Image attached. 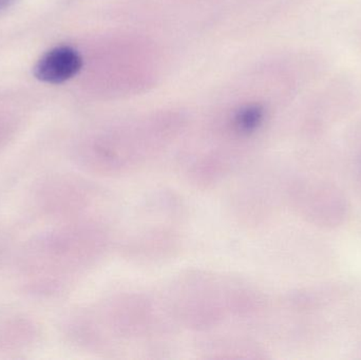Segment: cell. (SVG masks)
Masks as SVG:
<instances>
[{"mask_svg": "<svg viewBox=\"0 0 361 360\" xmlns=\"http://www.w3.org/2000/svg\"><path fill=\"white\" fill-rule=\"evenodd\" d=\"M163 302L176 327L197 333L252 319L259 306L252 285L239 277L210 271L180 275L169 285Z\"/></svg>", "mask_w": 361, "mask_h": 360, "instance_id": "1", "label": "cell"}, {"mask_svg": "<svg viewBox=\"0 0 361 360\" xmlns=\"http://www.w3.org/2000/svg\"><path fill=\"white\" fill-rule=\"evenodd\" d=\"M86 318L85 342L99 352H149L175 331L163 299L122 292L95 304Z\"/></svg>", "mask_w": 361, "mask_h": 360, "instance_id": "2", "label": "cell"}, {"mask_svg": "<svg viewBox=\"0 0 361 360\" xmlns=\"http://www.w3.org/2000/svg\"><path fill=\"white\" fill-rule=\"evenodd\" d=\"M184 204L175 194L158 192L137 211L133 226L118 241V251L137 263L175 257L184 240Z\"/></svg>", "mask_w": 361, "mask_h": 360, "instance_id": "3", "label": "cell"}, {"mask_svg": "<svg viewBox=\"0 0 361 360\" xmlns=\"http://www.w3.org/2000/svg\"><path fill=\"white\" fill-rule=\"evenodd\" d=\"M169 139L162 133H122L93 142L80 162L87 170L107 178L133 175L164 151Z\"/></svg>", "mask_w": 361, "mask_h": 360, "instance_id": "4", "label": "cell"}, {"mask_svg": "<svg viewBox=\"0 0 361 360\" xmlns=\"http://www.w3.org/2000/svg\"><path fill=\"white\" fill-rule=\"evenodd\" d=\"M82 67L80 52L69 46H59L44 53L36 63L34 74L48 84H61L76 75Z\"/></svg>", "mask_w": 361, "mask_h": 360, "instance_id": "5", "label": "cell"}, {"mask_svg": "<svg viewBox=\"0 0 361 360\" xmlns=\"http://www.w3.org/2000/svg\"><path fill=\"white\" fill-rule=\"evenodd\" d=\"M264 107L260 104H247L233 112L228 120V126L244 139L252 141L265 122Z\"/></svg>", "mask_w": 361, "mask_h": 360, "instance_id": "6", "label": "cell"}, {"mask_svg": "<svg viewBox=\"0 0 361 360\" xmlns=\"http://www.w3.org/2000/svg\"><path fill=\"white\" fill-rule=\"evenodd\" d=\"M14 1L15 0H0V10L8 8V6H10Z\"/></svg>", "mask_w": 361, "mask_h": 360, "instance_id": "7", "label": "cell"}]
</instances>
